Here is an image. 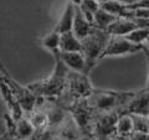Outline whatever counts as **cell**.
<instances>
[{"label": "cell", "instance_id": "22", "mask_svg": "<svg viewBox=\"0 0 149 140\" xmlns=\"http://www.w3.org/2000/svg\"><path fill=\"white\" fill-rule=\"evenodd\" d=\"M127 10H133V9H149V0H138L132 6L125 8Z\"/></svg>", "mask_w": 149, "mask_h": 140}, {"label": "cell", "instance_id": "11", "mask_svg": "<svg viewBox=\"0 0 149 140\" xmlns=\"http://www.w3.org/2000/svg\"><path fill=\"white\" fill-rule=\"evenodd\" d=\"M74 12H76V4L71 0H68L66 8L62 12L60 20L57 21V24L54 29L56 31H58L60 34H63V32H68L72 31V26H73V20H74Z\"/></svg>", "mask_w": 149, "mask_h": 140}, {"label": "cell", "instance_id": "7", "mask_svg": "<svg viewBox=\"0 0 149 140\" xmlns=\"http://www.w3.org/2000/svg\"><path fill=\"white\" fill-rule=\"evenodd\" d=\"M55 53V52H54ZM58 55L60 60L63 62L70 71L73 72H81V73H87V63L86 58L82 51H72V52H61V51H56Z\"/></svg>", "mask_w": 149, "mask_h": 140}, {"label": "cell", "instance_id": "5", "mask_svg": "<svg viewBox=\"0 0 149 140\" xmlns=\"http://www.w3.org/2000/svg\"><path fill=\"white\" fill-rule=\"evenodd\" d=\"M119 112H104V113H96L92 125V135L101 140H107L114 135L116 125L119 116Z\"/></svg>", "mask_w": 149, "mask_h": 140}, {"label": "cell", "instance_id": "25", "mask_svg": "<svg viewBox=\"0 0 149 140\" xmlns=\"http://www.w3.org/2000/svg\"><path fill=\"white\" fill-rule=\"evenodd\" d=\"M116 1H118L119 4H122L125 8H128V6H132L133 4H136L138 0H116Z\"/></svg>", "mask_w": 149, "mask_h": 140}, {"label": "cell", "instance_id": "21", "mask_svg": "<svg viewBox=\"0 0 149 140\" xmlns=\"http://www.w3.org/2000/svg\"><path fill=\"white\" fill-rule=\"evenodd\" d=\"M35 140H56V135H55V130L54 129H47L45 132L41 133H36L34 135Z\"/></svg>", "mask_w": 149, "mask_h": 140}, {"label": "cell", "instance_id": "8", "mask_svg": "<svg viewBox=\"0 0 149 140\" xmlns=\"http://www.w3.org/2000/svg\"><path fill=\"white\" fill-rule=\"evenodd\" d=\"M25 115L30 119V122L34 125L36 133H41V132H45V130L50 129L49 114L41 99H39V103H37L35 108L31 112H29V113H25Z\"/></svg>", "mask_w": 149, "mask_h": 140}, {"label": "cell", "instance_id": "12", "mask_svg": "<svg viewBox=\"0 0 149 140\" xmlns=\"http://www.w3.org/2000/svg\"><path fill=\"white\" fill-rule=\"evenodd\" d=\"M60 51L61 52H72V51H82V41L73 34V31L61 34L60 40Z\"/></svg>", "mask_w": 149, "mask_h": 140}, {"label": "cell", "instance_id": "4", "mask_svg": "<svg viewBox=\"0 0 149 140\" xmlns=\"http://www.w3.org/2000/svg\"><path fill=\"white\" fill-rule=\"evenodd\" d=\"M93 92V87L91 85L88 74L81 72L68 71L67 74V87L63 94L60 97H65L66 102V108H68L74 100L82 99V98H88ZM58 98V99H60Z\"/></svg>", "mask_w": 149, "mask_h": 140}, {"label": "cell", "instance_id": "1", "mask_svg": "<svg viewBox=\"0 0 149 140\" xmlns=\"http://www.w3.org/2000/svg\"><path fill=\"white\" fill-rule=\"evenodd\" d=\"M56 60V64L54 72L50 76L34 83H30L27 88L39 98V99H49V100H57L63 94L67 87V74L70 69L65 66L63 62L60 60L57 53H52Z\"/></svg>", "mask_w": 149, "mask_h": 140}, {"label": "cell", "instance_id": "6", "mask_svg": "<svg viewBox=\"0 0 149 140\" xmlns=\"http://www.w3.org/2000/svg\"><path fill=\"white\" fill-rule=\"evenodd\" d=\"M143 50V45H137L130 42L124 36H109V40L107 42L104 50L102 51L100 60L107 57H122L137 53Z\"/></svg>", "mask_w": 149, "mask_h": 140}, {"label": "cell", "instance_id": "27", "mask_svg": "<svg viewBox=\"0 0 149 140\" xmlns=\"http://www.w3.org/2000/svg\"><path fill=\"white\" fill-rule=\"evenodd\" d=\"M144 46H146V47L149 50V37L147 39V41H146V42H144Z\"/></svg>", "mask_w": 149, "mask_h": 140}, {"label": "cell", "instance_id": "23", "mask_svg": "<svg viewBox=\"0 0 149 140\" xmlns=\"http://www.w3.org/2000/svg\"><path fill=\"white\" fill-rule=\"evenodd\" d=\"M130 138L133 140H149V133H143V132H133Z\"/></svg>", "mask_w": 149, "mask_h": 140}, {"label": "cell", "instance_id": "24", "mask_svg": "<svg viewBox=\"0 0 149 140\" xmlns=\"http://www.w3.org/2000/svg\"><path fill=\"white\" fill-rule=\"evenodd\" d=\"M142 51H144L146 52V56H147V58H148V64H149V50L146 47V46L143 45V50ZM146 91H148L149 92V69H148V77H147V85H146Z\"/></svg>", "mask_w": 149, "mask_h": 140}, {"label": "cell", "instance_id": "10", "mask_svg": "<svg viewBox=\"0 0 149 140\" xmlns=\"http://www.w3.org/2000/svg\"><path fill=\"white\" fill-rule=\"evenodd\" d=\"M93 24H91L90 21L85 17V15L82 14L81 9L76 5V12H74V20H73V26L72 31L80 40H83L85 37H87L91 34V31L93 30Z\"/></svg>", "mask_w": 149, "mask_h": 140}, {"label": "cell", "instance_id": "14", "mask_svg": "<svg viewBox=\"0 0 149 140\" xmlns=\"http://www.w3.org/2000/svg\"><path fill=\"white\" fill-rule=\"evenodd\" d=\"M117 19H118V16H116L112 12H109V11L104 10V9L100 8L98 11L95 14V19H93V26L97 27V29L107 31V30H108V27L113 24Z\"/></svg>", "mask_w": 149, "mask_h": 140}, {"label": "cell", "instance_id": "29", "mask_svg": "<svg viewBox=\"0 0 149 140\" xmlns=\"http://www.w3.org/2000/svg\"><path fill=\"white\" fill-rule=\"evenodd\" d=\"M20 140H35L34 138H31V139H20Z\"/></svg>", "mask_w": 149, "mask_h": 140}, {"label": "cell", "instance_id": "26", "mask_svg": "<svg viewBox=\"0 0 149 140\" xmlns=\"http://www.w3.org/2000/svg\"><path fill=\"white\" fill-rule=\"evenodd\" d=\"M78 140H101L98 138H96V137H93V135H85V137H82L80 138Z\"/></svg>", "mask_w": 149, "mask_h": 140}, {"label": "cell", "instance_id": "19", "mask_svg": "<svg viewBox=\"0 0 149 140\" xmlns=\"http://www.w3.org/2000/svg\"><path fill=\"white\" fill-rule=\"evenodd\" d=\"M101 8L112 12L113 15L118 17H127V9H125V6L119 4L118 1H116V0H108L107 3L102 4Z\"/></svg>", "mask_w": 149, "mask_h": 140}, {"label": "cell", "instance_id": "18", "mask_svg": "<svg viewBox=\"0 0 149 140\" xmlns=\"http://www.w3.org/2000/svg\"><path fill=\"white\" fill-rule=\"evenodd\" d=\"M124 37L133 44L144 45V42L149 37V27H138V29L133 30L132 32H129L128 35H125Z\"/></svg>", "mask_w": 149, "mask_h": 140}, {"label": "cell", "instance_id": "28", "mask_svg": "<svg viewBox=\"0 0 149 140\" xmlns=\"http://www.w3.org/2000/svg\"><path fill=\"white\" fill-rule=\"evenodd\" d=\"M97 1H98V3L101 4V5H102V4H104V3L108 1V0H97Z\"/></svg>", "mask_w": 149, "mask_h": 140}, {"label": "cell", "instance_id": "30", "mask_svg": "<svg viewBox=\"0 0 149 140\" xmlns=\"http://www.w3.org/2000/svg\"><path fill=\"white\" fill-rule=\"evenodd\" d=\"M127 140H133V139H132V138H130V137H129V138H127Z\"/></svg>", "mask_w": 149, "mask_h": 140}, {"label": "cell", "instance_id": "9", "mask_svg": "<svg viewBox=\"0 0 149 140\" xmlns=\"http://www.w3.org/2000/svg\"><path fill=\"white\" fill-rule=\"evenodd\" d=\"M125 112L123 113L128 114H141V115H149V92L142 91L134 93L132 99L125 105Z\"/></svg>", "mask_w": 149, "mask_h": 140}, {"label": "cell", "instance_id": "16", "mask_svg": "<svg viewBox=\"0 0 149 140\" xmlns=\"http://www.w3.org/2000/svg\"><path fill=\"white\" fill-rule=\"evenodd\" d=\"M60 40H61V34L54 29L41 39V45L45 50L54 53L56 51H60Z\"/></svg>", "mask_w": 149, "mask_h": 140}, {"label": "cell", "instance_id": "20", "mask_svg": "<svg viewBox=\"0 0 149 140\" xmlns=\"http://www.w3.org/2000/svg\"><path fill=\"white\" fill-rule=\"evenodd\" d=\"M133 120V132L149 133V115L130 114Z\"/></svg>", "mask_w": 149, "mask_h": 140}, {"label": "cell", "instance_id": "13", "mask_svg": "<svg viewBox=\"0 0 149 140\" xmlns=\"http://www.w3.org/2000/svg\"><path fill=\"white\" fill-rule=\"evenodd\" d=\"M36 133V130L34 128V125L31 124L30 119L24 114L20 116L19 119H16V138L17 140L20 139H31L34 138V135Z\"/></svg>", "mask_w": 149, "mask_h": 140}, {"label": "cell", "instance_id": "17", "mask_svg": "<svg viewBox=\"0 0 149 140\" xmlns=\"http://www.w3.org/2000/svg\"><path fill=\"white\" fill-rule=\"evenodd\" d=\"M78 8L81 9L82 14L88 21L93 24V19H95V14L101 8V4L97 0H81V3L78 4Z\"/></svg>", "mask_w": 149, "mask_h": 140}, {"label": "cell", "instance_id": "15", "mask_svg": "<svg viewBox=\"0 0 149 140\" xmlns=\"http://www.w3.org/2000/svg\"><path fill=\"white\" fill-rule=\"evenodd\" d=\"M116 133L119 137L129 138L133 133V120L132 115L128 113H120L116 125Z\"/></svg>", "mask_w": 149, "mask_h": 140}, {"label": "cell", "instance_id": "2", "mask_svg": "<svg viewBox=\"0 0 149 140\" xmlns=\"http://www.w3.org/2000/svg\"><path fill=\"white\" fill-rule=\"evenodd\" d=\"M134 96L133 92H114V91H100L93 89L92 94L87 98L88 103L95 110V113L119 110L128 104V102Z\"/></svg>", "mask_w": 149, "mask_h": 140}, {"label": "cell", "instance_id": "3", "mask_svg": "<svg viewBox=\"0 0 149 140\" xmlns=\"http://www.w3.org/2000/svg\"><path fill=\"white\" fill-rule=\"evenodd\" d=\"M109 34L104 30L93 27L91 34L85 37L82 41V52L85 55L86 63H87V73L90 74L92 67L100 61V56L102 51L104 50L107 42L109 40Z\"/></svg>", "mask_w": 149, "mask_h": 140}]
</instances>
